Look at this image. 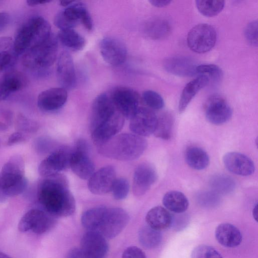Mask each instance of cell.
<instances>
[{
  "mask_svg": "<svg viewBox=\"0 0 258 258\" xmlns=\"http://www.w3.org/2000/svg\"><path fill=\"white\" fill-rule=\"evenodd\" d=\"M106 207H98L84 212L81 217L83 226L88 231H98Z\"/></svg>",
  "mask_w": 258,
  "mask_h": 258,
  "instance_id": "4dcf8cb0",
  "label": "cell"
},
{
  "mask_svg": "<svg viewBox=\"0 0 258 258\" xmlns=\"http://www.w3.org/2000/svg\"><path fill=\"white\" fill-rule=\"evenodd\" d=\"M163 66L170 74L188 77L197 75L196 70L198 65L193 59L187 57L173 56L165 59Z\"/></svg>",
  "mask_w": 258,
  "mask_h": 258,
  "instance_id": "603a6c76",
  "label": "cell"
},
{
  "mask_svg": "<svg viewBox=\"0 0 258 258\" xmlns=\"http://www.w3.org/2000/svg\"><path fill=\"white\" fill-rule=\"evenodd\" d=\"M86 8L80 2H74L57 13L54 19V24L60 30L73 29L79 23L82 12Z\"/></svg>",
  "mask_w": 258,
  "mask_h": 258,
  "instance_id": "ffe728a7",
  "label": "cell"
},
{
  "mask_svg": "<svg viewBox=\"0 0 258 258\" xmlns=\"http://www.w3.org/2000/svg\"><path fill=\"white\" fill-rule=\"evenodd\" d=\"M18 123L20 125V127L23 130L27 132L32 131L34 128V122L29 119L25 116L20 115L18 117Z\"/></svg>",
  "mask_w": 258,
  "mask_h": 258,
  "instance_id": "f6af8a7d",
  "label": "cell"
},
{
  "mask_svg": "<svg viewBox=\"0 0 258 258\" xmlns=\"http://www.w3.org/2000/svg\"><path fill=\"white\" fill-rule=\"evenodd\" d=\"M67 258H88L82 252L80 248H73L68 254Z\"/></svg>",
  "mask_w": 258,
  "mask_h": 258,
  "instance_id": "c3c4849f",
  "label": "cell"
},
{
  "mask_svg": "<svg viewBox=\"0 0 258 258\" xmlns=\"http://www.w3.org/2000/svg\"><path fill=\"white\" fill-rule=\"evenodd\" d=\"M197 75L205 76L209 81L210 79L217 82L220 80L223 76V72L218 66L213 64L198 65L196 70Z\"/></svg>",
  "mask_w": 258,
  "mask_h": 258,
  "instance_id": "8d00e7d4",
  "label": "cell"
},
{
  "mask_svg": "<svg viewBox=\"0 0 258 258\" xmlns=\"http://www.w3.org/2000/svg\"><path fill=\"white\" fill-rule=\"evenodd\" d=\"M162 203L166 209L175 213H183L189 205L186 197L182 192L176 190L166 192L163 198Z\"/></svg>",
  "mask_w": 258,
  "mask_h": 258,
  "instance_id": "83f0119b",
  "label": "cell"
},
{
  "mask_svg": "<svg viewBox=\"0 0 258 258\" xmlns=\"http://www.w3.org/2000/svg\"><path fill=\"white\" fill-rule=\"evenodd\" d=\"M68 98L66 89L61 87L51 88L41 92L38 96V107L45 111H53L60 108Z\"/></svg>",
  "mask_w": 258,
  "mask_h": 258,
  "instance_id": "7402d4cb",
  "label": "cell"
},
{
  "mask_svg": "<svg viewBox=\"0 0 258 258\" xmlns=\"http://www.w3.org/2000/svg\"><path fill=\"white\" fill-rule=\"evenodd\" d=\"M52 35L51 27L41 16L31 17L18 29L13 42V51L16 55L24 54L30 48L41 44Z\"/></svg>",
  "mask_w": 258,
  "mask_h": 258,
  "instance_id": "3957f363",
  "label": "cell"
},
{
  "mask_svg": "<svg viewBox=\"0 0 258 258\" xmlns=\"http://www.w3.org/2000/svg\"><path fill=\"white\" fill-rule=\"evenodd\" d=\"M54 223L52 216L39 209H31L21 219L19 230L23 232L32 231L35 234H42L51 228Z\"/></svg>",
  "mask_w": 258,
  "mask_h": 258,
  "instance_id": "9c48e42d",
  "label": "cell"
},
{
  "mask_svg": "<svg viewBox=\"0 0 258 258\" xmlns=\"http://www.w3.org/2000/svg\"><path fill=\"white\" fill-rule=\"evenodd\" d=\"M0 84L10 94L23 88L26 84L24 75L16 71L6 73L0 79Z\"/></svg>",
  "mask_w": 258,
  "mask_h": 258,
  "instance_id": "1f68e13d",
  "label": "cell"
},
{
  "mask_svg": "<svg viewBox=\"0 0 258 258\" xmlns=\"http://www.w3.org/2000/svg\"><path fill=\"white\" fill-rule=\"evenodd\" d=\"M88 150L76 148L73 151L70 167L80 178L87 179L94 173L95 166L87 154Z\"/></svg>",
  "mask_w": 258,
  "mask_h": 258,
  "instance_id": "cb8c5ba5",
  "label": "cell"
},
{
  "mask_svg": "<svg viewBox=\"0 0 258 258\" xmlns=\"http://www.w3.org/2000/svg\"><path fill=\"white\" fill-rule=\"evenodd\" d=\"M146 221L149 227L160 231L171 226L172 217L168 210L161 206H156L148 212Z\"/></svg>",
  "mask_w": 258,
  "mask_h": 258,
  "instance_id": "4316f807",
  "label": "cell"
},
{
  "mask_svg": "<svg viewBox=\"0 0 258 258\" xmlns=\"http://www.w3.org/2000/svg\"><path fill=\"white\" fill-rule=\"evenodd\" d=\"M57 41L52 34L43 42L28 49L23 54V65L30 70L44 73L57 58Z\"/></svg>",
  "mask_w": 258,
  "mask_h": 258,
  "instance_id": "5b68a950",
  "label": "cell"
},
{
  "mask_svg": "<svg viewBox=\"0 0 258 258\" xmlns=\"http://www.w3.org/2000/svg\"><path fill=\"white\" fill-rule=\"evenodd\" d=\"M116 179L115 171L113 167L111 166L103 167L94 172L89 178L88 187L94 194H105L111 191Z\"/></svg>",
  "mask_w": 258,
  "mask_h": 258,
  "instance_id": "d6986e66",
  "label": "cell"
},
{
  "mask_svg": "<svg viewBox=\"0 0 258 258\" xmlns=\"http://www.w3.org/2000/svg\"><path fill=\"white\" fill-rule=\"evenodd\" d=\"M212 183L214 188L219 192H229L234 187L232 180L225 176L220 175L214 177Z\"/></svg>",
  "mask_w": 258,
  "mask_h": 258,
  "instance_id": "60d3db41",
  "label": "cell"
},
{
  "mask_svg": "<svg viewBox=\"0 0 258 258\" xmlns=\"http://www.w3.org/2000/svg\"><path fill=\"white\" fill-rule=\"evenodd\" d=\"M50 1H46V0H40V1H36V0H27L26 1L27 4L28 6L30 7H35L38 5H43L46 3L50 2Z\"/></svg>",
  "mask_w": 258,
  "mask_h": 258,
  "instance_id": "f907efd6",
  "label": "cell"
},
{
  "mask_svg": "<svg viewBox=\"0 0 258 258\" xmlns=\"http://www.w3.org/2000/svg\"><path fill=\"white\" fill-rule=\"evenodd\" d=\"M162 234L159 231L149 226L142 227L139 232V240L145 247L153 249L157 247L162 241Z\"/></svg>",
  "mask_w": 258,
  "mask_h": 258,
  "instance_id": "d6a6232c",
  "label": "cell"
},
{
  "mask_svg": "<svg viewBox=\"0 0 258 258\" xmlns=\"http://www.w3.org/2000/svg\"><path fill=\"white\" fill-rule=\"evenodd\" d=\"M45 178L38 188V200L46 212L52 216L67 217L75 211L74 198L68 180L59 173Z\"/></svg>",
  "mask_w": 258,
  "mask_h": 258,
  "instance_id": "6da1fadb",
  "label": "cell"
},
{
  "mask_svg": "<svg viewBox=\"0 0 258 258\" xmlns=\"http://www.w3.org/2000/svg\"><path fill=\"white\" fill-rule=\"evenodd\" d=\"M257 21L253 20L249 22L244 30V36L247 42L253 46H257Z\"/></svg>",
  "mask_w": 258,
  "mask_h": 258,
  "instance_id": "b9f144b4",
  "label": "cell"
},
{
  "mask_svg": "<svg viewBox=\"0 0 258 258\" xmlns=\"http://www.w3.org/2000/svg\"><path fill=\"white\" fill-rule=\"evenodd\" d=\"M190 256L191 258H223L215 248L207 245L196 246L192 250Z\"/></svg>",
  "mask_w": 258,
  "mask_h": 258,
  "instance_id": "f35d334b",
  "label": "cell"
},
{
  "mask_svg": "<svg viewBox=\"0 0 258 258\" xmlns=\"http://www.w3.org/2000/svg\"><path fill=\"white\" fill-rule=\"evenodd\" d=\"M215 238L222 245L230 248L239 245L242 240L240 230L234 225L227 223H222L216 228Z\"/></svg>",
  "mask_w": 258,
  "mask_h": 258,
  "instance_id": "d4e9b609",
  "label": "cell"
},
{
  "mask_svg": "<svg viewBox=\"0 0 258 258\" xmlns=\"http://www.w3.org/2000/svg\"><path fill=\"white\" fill-rule=\"evenodd\" d=\"M73 151L66 147L54 151L40 163L38 167L40 175L44 177H49L70 167Z\"/></svg>",
  "mask_w": 258,
  "mask_h": 258,
  "instance_id": "ba28073f",
  "label": "cell"
},
{
  "mask_svg": "<svg viewBox=\"0 0 258 258\" xmlns=\"http://www.w3.org/2000/svg\"><path fill=\"white\" fill-rule=\"evenodd\" d=\"M204 110L207 119L215 125L227 122L232 115V108L227 101L218 94L213 95L208 99Z\"/></svg>",
  "mask_w": 258,
  "mask_h": 258,
  "instance_id": "8fae6325",
  "label": "cell"
},
{
  "mask_svg": "<svg viewBox=\"0 0 258 258\" xmlns=\"http://www.w3.org/2000/svg\"><path fill=\"white\" fill-rule=\"evenodd\" d=\"M142 98L145 104L154 110H160L164 106L162 96L153 90H146L143 93Z\"/></svg>",
  "mask_w": 258,
  "mask_h": 258,
  "instance_id": "74e56055",
  "label": "cell"
},
{
  "mask_svg": "<svg viewBox=\"0 0 258 258\" xmlns=\"http://www.w3.org/2000/svg\"><path fill=\"white\" fill-rule=\"evenodd\" d=\"M110 97L106 93L98 95L93 101L91 112L90 128L92 132L116 111Z\"/></svg>",
  "mask_w": 258,
  "mask_h": 258,
  "instance_id": "e0dca14e",
  "label": "cell"
},
{
  "mask_svg": "<svg viewBox=\"0 0 258 258\" xmlns=\"http://www.w3.org/2000/svg\"><path fill=\"white\" fill-rule=\"evenodd\" d=\"M73 1H60L59 3L60 5L63 7H67L69 6L70 5H71Z\"/></svg>",
  "mask_w": 258,
  "mask_h": 258,
  "instance_id": "db71d44e",
  "label": "cell"
},
{
  "mask_svg": "<svg viewBox=\"0 0 258 258\" xmlns=\"http://www.w3.org/2000/svg\"><path fill=\"white\" fill-rule=\"evenodd\" d=\"M97 147L103 156L126 161L140 157L147 147V142L142 137L123 133L114 136Z\"/></svg>",
  "mask_w": 258,
  "mask_h": 258,
  "instance_id": "7a4b0ae2",
  "label": "cell"
},
{
  "mask_svg": "<svg viewBox=\"0 0 258 258\" xmlns=\"http://www.w3.org/2000/svg\"><path fill=\"white\" fill-rule=\"evenodd\" d=\"M197 9L203 15L213 17L221 12L225 6L224 1L198 0L196 1Z\"/></svg>",
  "mask_w": 258,
  "mask_h": 258,
  "instance_id": "d590c367",
  "label": "cell"
},
{
  "mask_svg": "<svg viewBox=\"0 0 258 258\" xmlns=\"http://www.w3.org/2000/svg\"><path fill=\"white\" fill-rule=\"evenodd\" d=\"M157 117L152 110L139 107L130 118V128L136 135L142 137L150 136L155 130Z\"/></svg>",
  "mask_w": 258,
  "mask_h": 258,
  "instance_id": "7c38bea8",
  "label": "cell"
},
{
  "mask_svg": "<svg viewBox=\"0 0 258 258\" xmlns=\"http://www.w3.org/2000/svg\"><path fill=\"white\" fill-rule=\"evenodd\" d=\"M209 82V80L207 77L200 75L185 85L179 101L178 110L180 113L184 111L195 95Z\"/></svg>",
  "mask_w": 258,
  "mask_h": 258,
  "instance_id": "484cf974",
  "label": "cell"
},
{
  "mask_svg": "<svg viewBox=\"0 0 258 258\" xmlns=\"http://www.w3.org/2000/svg\"><path fill=\"white\" fill-rule=\"evenodd\" d=\"M88 258H104L108 245L105 237L95 231H88L83 236L80 248Z\"/></svg>",
  "mask_w": 258,
  "mask_h": 258,
  "instance_id": "5bb4252c",
  "label": "cell"
},
{
  "mask_svg": "<svg viewBox=\"0 0 258 258\" xmlns=\"http://www.w3.org/2000/svg\"><path fill=\"white\" fill-rule=\"evenodd\" d=\"M173 118L171 114L165 113L157 117L154 135L163 140H169L172 135Z\"/></svg>",
  "mask_w": 258,
  "mask_h": 258,
  "instance_id": "e575fe53",
  "label": "cell"
},
{
  "mask_svg": "<svg viewBox=\"0 0 258 258\" xmlns=\"http://www.w3.org/2000/svg\"><path fill=\"white\" fill-rule=\"evenodd\" d=\"M223 161L225 168L236 175L249 176L253 174L255 170L253 162L248 156L241 153L228 152L223 156Z\"/></svg>",
  "mask_w": 258,
  "mask_h": 258,
  "instance_id": "44dd1931",
  "label": "cell"
},
{
  "mask_svg": "<svg viewBox=\"0 0 258 258\" xmlns=\"http://www.w3.org/2000/svg\"><path fill=\"white\" fill-rule=\"evenodd\" d=\"M171 1L169 0H151L149 1L151 4L156 7H163L170 4Z\"/></svg>",
  "mask_w": 258,
  "mask_h": 258,
  "instance_id": "681fc988",
  "label": "cell"
},
{
  "mask_svg": "<svg viewBox=\"0 0 258 258\" xmlns=\"http://www.w3.org/2000/svg\"><path fill=\"white\" fill-rule=\"evenodd\" d=\"M146 29L149 37L154 39H160L169 35L171 27L166 20L158 19L149 22Z\"/></svg>",
  "mask_w": 258,
  "mask_h": 258,
  "instance_id": "836d02e7",
  "label": "cell"
},
{
  "mask_svg": "<svg viewBox=\"0 0 258 258\" xmlns=\"http://www.w3.org/2000/svg\"><path fill=\"white\" fill-rule=\"evenodd\" d=\"M56 37L64 46L73 51L82 50L86 43L84 38L74 29L60 30Z\"/></svg>",
  "mask_w": 258,
  "mask_h": 258,
  "instance_id": "f546056e",
  "label": "cell"
},
{
  "mask_svg": "<svg viewBox=\"0 0 258 258\" xmlns=\"http://www.w3.org/2000/svg\"><path fill=\"white\" fill-rule=\"evenodd\" d=\"M10 95L0 84V102L6 99Z\"/></svg>",
  "mask_w": 258,
  "mask_h": 258,
  "instance_id": "816d5d0a",
  "label": "cell"
},
{
  "mask_svg": "<svg viewBox=\"0 0 258 258\" xmlns=\"http://www.w3.org/2000/svg\"><path fill=\"white\" fill-rule=\"evenodd\" d=\"M129 220V215L124 210L106 207L97 232L105 238H113L123 230Z\"/></svg>",
  "mask_w": 258,
  "mask_h": 258,
  "instance_id": "52a82bcc",
  "label": "cell"
},
{
  "mask_svg": "<svg viewBox=\"0 0 258 258\" xmlns=\"http://www.w3.org/2000/svg\"><path fill=\"white\" fill-rule=\"evenodd\" d=\"M157 179L155 168L150 164L142 163L134 171L132 189L135 196L140 197L145 194Z\"/></svg>",
  "mask_w": 258,
  "mask_h": 258,
  "instance_id": "2e32d148",
  "label": "cell"
},
{
  "mask_svg": "<svg viewBox=\"0 0 258 258\" xmlns=\"http://www.w3.org/2000/svg\"><path fill=\"white\" fill-rule=\"evenodd\" d=\"M122 258H147L145 252L137 246H130L123 251Z\"/></svg>",
  "mask_w": 258,
  "mask_h": 258,
  "instance_id": "ee69618b",
  "label": "cell"
},
{
  "mask_svg": "<svg viewBox=\"0 0 258 258\" xmlns=\"http://www.w3.org/2000/svg\"><path fill=\"white\" fill-rule=\"evenodd\" d=\"M10 21L9 14L6 12H0V32L8 26Z\"/></svg>",
  "mask_w": 258,
  "mask_h": 258,
  "instance_id": "7dc6e473",
  "label": "cell"
},
{
  "mask_svg": "<svg viewBox=\"0 0 258 258\" xmlns=\"http://www.w3.org/2000/svg\"><path fill=\"white\" fill-rule=\"evenodd\" d=\"M217 34L211 25L202 23L194 26L188 32L187 42L189 48L198 53L211 50L215 46Z\"/></svg>",
  "mask_w": 258,
  "mask_h": 258,
  "instance_id": "8992f818",
  "label": "cell"
},
{
  "mask_svg": "<svg viewBox=\"0 0 258 258\" xmlns=\"http://www.w3.org/2000/svg\"><path fill=\"white\" fill-rule=\"evenodd\" d=\"M124 117L117 110L92 132V139L98 147L115 136L122 128Z\"/></svg>",
  "mask_w": 258,
  "mask_h": 258,
  "instance_id": "9a60e30c",
  "label": "cell"
},
{
  "mask_svg": "<svg viewBox=\"0 0 258 258\" xmlns=\"http://www.w3.org/2000/svg\"><path fill=\"white\" fill-rule=\"evenodd\" d=\"M252 215L256 221H257V204H256L252 210Z\"/></svg>",
  "mask_w": 258,
  "mask_h": 258,
  "instance_id": "f5cc1de1",
  "label": "cell"
},
{
  "mask_svg": "<svg viewBox=\"0 0 258 258\" xmlns=\"http://www.w3.org/2000/svg\"><path fill=\"white\" fill-rule=\"evenodd\" d=\"M110 98L116 109L124 117L131 118L139 108V95L132 89L117 87Z\"/></svg>",
  "mask_w": 258,
  "mask_h": 258,
  "instance_id": "30bf717a",
  "label": "cell"
},
{
  "mask_svg": "<svg viewBox=\"0 0 258 258\" xmlns=\"http://www.w3.org/2000/svg\"><path fill=\"white\" fill-rule=\"evenodd\" d=\"M185 159L189 166L198 170L205 169L210 163L208 154L204 150L198 147L187 148L185 154Z\"/></svg>",
  "mask_w": 258,
  "mask_h": 258,
  "instance_id": "f1b7e54d",
  "label": "cell"
},
{
  "mask_svg": "<svg viewBox=\"0 0 258 258\" xmlns=\"http://www.w3.org/2000/svg\"><path fill=\"white\" fill-rule=\"evenodd\" d=\"M0 258H12V257L9 256V255H8L5 253L0 252Z\"/></svg>",
  "mask_w": 258,
  "mask_h": 258,
  "instance_id": "9f6ffc18",
  "label": "cell"
},
{
  "mask_svg": "<svg viewBox=\"0 0 258 258\" xmlns=\"http://www.w3.org/2000/svg\"><path fill=\"white\" fill-rule=\"evenodd\" d=\"M24 140L23 135L20 132H15L9 137L7 144L9 146H13L17 143L22 142Z\"/></svg>",
  "mask_w": 258,
  "mask_h": 258,
  "instance_id": "bcb514c9",
  "label": "cell"
},
{
  "mask_svg": "<svg viewBox=\"0 0 258 258\" xmlns=\"http://www.w3.org/2000/svg\"><path fill=\"white\" fill-rule=\"evenodd\" d=\"M27 184L23 159L19 155L11 157L1 171L0 188L7 197H13L23 192Z\"/></svg>",
  "mask_w": 258,
  "mask_h": 258,
  "instance_id": "277c9868",
  "label": "cell"
},
{
  "mask_svg": "<svg viewBox=\"0 0 258 258\" xmlns=\"http://www.w3.org/2000/svg\"><path fill=\"white\" fill-rule=\"evenodd\" d=\"M14 53H12L7 49L0 51V71L11 67L15 60Z\"/></svg>",
  "mask_w": 258,
  "mask_h": 258,
  "instance_id": "7bdbcfd3",
  "label": "cell"
},
{
  "mask_svg": "<svg viewBox=\"0 0 258 258\" xmlns=\"http://www.w3.org/2000/svg\"><path fill=\"white\" fill-rule=\"evenodd\" d=\"M56 76L61 88L73 89L76 85V76L73 59L67 51H61L57 59Z\"/></svg>",
  "mask_w": 258,
  "mask_h": 258,
  "instance_id": "ac0fdd59",
  "label": "cell"
},
{
  "mask_svg": "<svg viewBox=\"0 0 258 258\" xmlns=\"http://www.w3.org/2000/svg\"><path fill=\"white\" fill-rule=\"evenodd\" d=\"M100 51L103 59L113 66L123 63L127 56V50L124 43L112 37H106L101 40Z\"/></svg>",
  "mask_w": 258,
  "mask_h": 258,
  "instance_id": "4fadbf2b",
  "label": "cell"
},
{
  "mask_svg": "<svg viewBox=\"0 0 258 258\" xmlns=\"http://www.w3.org/2000/svg\"><path fill=\"white\" fill-rule=\"evenodd\" d=\"M7 197L4 195V194L0 188V202H3L6 200L7 199Z\"/></svg>",
  "mask_w": 258,
  "mask_h": 258,
  "instance_id": "11a10c76",
  "label": "cell"
},
{
  "mask_svg": "<svg viewBox=\"0 0 258 258\" xmlns=\"http://www.w3.org/2000/svg\"><path fill=\"white\" fill-rule=\"evenodd\" d=\"M129 190V183L123 178L116 179L111 189L114 198L117 200L125 199L128 195Z\"/></svg>",
  "mask_w": 258,
  "mask_h": 258,
  "instance_id": "ab89813d",
  "label": "cell"
}]
</instances>
